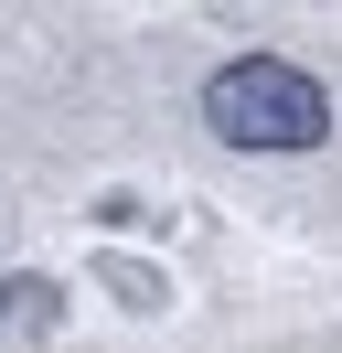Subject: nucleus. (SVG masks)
Wrapping results in <instances>:
<instances>
[{
	"instance_id": "obj_1",
	"label": "nucleus",
	"mask_w": 342,
	"mask_h": 353,
	"mask_svg": "<svg viewBox=\"0 0 342 353\" xmlns=\"http://www.w3.org/2000/svg\"><path fill=\"white\" fill-rule=\"evenodd\" d=\"M203 118L235 150H321L332 139V86L289 54H235L203 75Z\"/></svg>"
},
{
	"instance_id": "obj_2",
	"label": "nucleus",
	"mask_w": 342,
	"mask_h": 353,
	"mask_svg": "<svg viewBox=\"0 0 342 353\" xmlns=\"http://www.w3.org/2000/svg\"><path fill=\"white\" fill-rule=\"evenodd\" d=\"M0 332H54V279H0Z\"/></svg>"
}]
</instances>
